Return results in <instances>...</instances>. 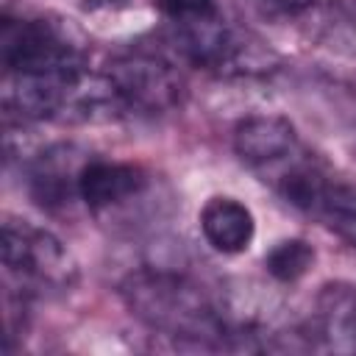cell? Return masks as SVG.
I'll use <instances>...</instances> for the list:
<instances>
[{"mask_svg": "<svg viewBox=\"0 0 356 356\" xmlns=\"http://www.w3.org/2000/svg\"><path fill=\"white\" fill-rule=\"evenodd\" d=\"M100 78L117 114H167L175 111L186 95L178 58L161 47H134L117 53Z\"/></svg>", "mask_w": 356, "mask_h": 356, "instance_id": "cell-3", "label": "cell"}, {"mask_svg": "<svg viewBox=\"0 0 356 356\" xmlns=\"http://www.w3.org/2000/svg\"><path fill=\"white\" fill-rule=\"evenodd\" d=\"M3 270L8 278V292L22 298L64 295L78 281V261L72 250L47 228L28 220L6 217L0 234Z\"/></svg>", "mask_w": 356, "mask_h": 356, "instance_id": "cell-2", "label": "cell"}, {"mask_svg": "<svg viewBox=\"0 0 356 356\" xmlns=\"http://www.w3.org/2000/svg\"><path fill=\"white\" fill-rule=\"evenodd\" d=\"M3 75L81 72L83 50L72 33L44 17H3L0 28Z\"/></svg>", "mask_w": 356, "mask_h": 356, "instance_id": "cell-4", "label": "cell"}, {"mask_svg": "<svg viewBox=\"0 0 356 356\" xmlns=\"http://www.w3.org/2000/svg\"><path fill=\"white\" fill-rule=\"evenodd\" d=\"M147 186V175L134 161H114L89 156L78 181V200L89 211H111L139 197Z\"/></svg>", "mask_w": 356, "mask_h": 356, "instance_id": "cell-8", "label": "cell"}, {"mask_svg": "<svg viewBox=\"0 0 356 356\" xmlns=\"http://www.w3.org/2000/svg\"><path fill=\"white\" fill-rule=\"evenodd\" d=\"M153 3L161 11V17L170 22V28L192 25L222 11L220 0H153Z\"/></svg>", "mask_w": 356, "mask_h": 356, "instance_id": "cell-12", "label": "cell"}, {"mask_svg": "<svg viewBox=\"0 0 356 356\" xmlns=\"http://www.w3.org/2000/svg\"><path fill=\"white\" fill-rule=\"evenodd\" d=\"M295 125L281 114H250L234 128L236 159L261 178L300 150Z\"/></svg>", "mask_w": 356, "mask_h": 356, "instance_id": "cell-6", "label": "cell"}, {"mask_svg": "<svg viewBox=\"0 0 356 356\" xmlns=\"http://www.w3.org/2000/svg\"><path fill=\"white\" fill-rule=\"evenodd\" d=\"M314 264V248L300 239V236H289L275 242L267 253H264V270L278 281V284H295L300 281Z\"/></svg>", "mask_w": 356, "mask_h": 356, "instance_id": "cell-11", "label": "cell"}, {"mask_svg": "<svg viewBox=\"0 0 356 356\" xmlns=\"http://www.w3.org/2000/svg\"><path fill=\"white\" fill-rule=\"evenodd\" d=\"M197 222H200L203 239L222 256L245 253L253 245V236H256L253 211L231 195H211L203 203V209L197 214Z\"/></svg>", "mask_w": 356, "mask_h": 356, "instance_id": "cell-9", "label": "cell"}, {"mask_svg": "<svg viewBox=\"0 0 356 356\" xmlns=\"http://www.w3.org/2000/svg\"><path fill=\"white\" fill-rule=\"evenodd\" d=\"M264 11H270V14H284V17H292V14H300V11H306L314 0H256Z\"/></svg>", "mask_w": 356, "mask_h": 356, "instance_id": "cell-13", "label": "cell"}, {"mask_svg": "<svg viewBox=\"0 0 356 356\" xmlns=\"http://www.w3.org/2000/svg\"><path fill=\"white\" fill-rule=\"evenodd\" d=\"M309 217H314L350 248H356V184L331 172Z\"/></svg>", "mask_w": 356, "mask_h": 356, "instance_id": "cell-10", "label": "cell"}, {"mask_svg": "<svg viewBox=\"0 0 356 356\" xmlns=\"http://www.w3.org/2000/svg\"><path fill=\"white\" fill-rule=\"evenodd\" d=\"M300 337L314 350L356 353V286L348 281L323 284Z\"/></svg>", "mask_w": 356, "mask_h": 356, "instance_id": "cell-5", "label": "cell"}, {"mask_svg": "<svg viewBox=\"0 0 356 356\" xmlns=\"http://www.w3.org/2000/svg\"><path fill=\"white\" fill-rule=\"evenodd\" d=\"M86 161L89 153L75 145H50L39 150L25 170V186L31 200L47 211L70 206L78 197V181Z\"/></svg>", "mask_w": 356, "mask_h": 356, "instance_id": "cell-7", "label": "cell"}, {"mask_svg": "<svg viewBox=\"0 0 356 356\" xmlns=\"http://www.w3.org/2000/svg\"><path fill=\"white\" fill-rule=\"evenodd\" d=\"M125 309L153 334L195 348H234V325L217 300L189 275L164 267H139L120 284Z\"/></svg>", "mask_w": 356, "mask_h": 356, "instance_id": "cell-1", "label": "cell"}]
</instances>
